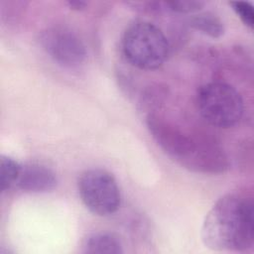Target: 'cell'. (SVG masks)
I'll return each mask as SVG.
<instances>
[{
  "label": "cell",
  "instance_id": "cell-3",
  "mask_svg": "<svg viewBox=\"0 0 254 254\" xmlns=\"http://www.w3.org/2000/svg\"><path fill=\"white\" fill-rule=\"evenodd\" d=\"M169 43L160 28L147 21L131 24L122 39L126 60L134 66L150 70L160 67L169 55Z\"/></svg>",
  "mask_w": 254,
  "mask_h": 254
},
{
  "label": "cell",
  "instance_id": "cell-9",
  "mask_svg": "<svg viewBox=\"0 0 254 254\" xmlns=\"http://www.w3.org/2000/svg\"><path fill=\"white\" fill-rule=\"evenodd\" d=\"M190 26L213 39H218L224 34L222 21L212 13H202L193 16L190 19Z\"/></svg>",
  "mask_w": 254,
  "mask_h": 254
},
{
  "label": "cell",
  "instance_id": "cell-12",
  "mask_svg": "<svg viewBox=\"0 0 254 254\" xmlns=\"http://www.w3.org/2000/svg\"><path fill=\"white\" fill-rule=\"evenodd\" d=\"M230 5L236 15L240 18V20L250 29L253 28L254 23V12L253 6L250 2L245 1H236L230 2Z\"/></svg>",
  "mask_w": 254,
  "mask_h": 254
},
{
  "label": "cell",
  "instance_id": "cell-4",
  "mask_svg": "<svg viewBox=\"0 0 254 254\" xmlns=\"http://www.w3.org/2000/svg\"><path fill=\"white\" fill-rule=\"evenodd\" d=\"M196 106L200 115L218 128L235 126L243 115V100L230 84L212 81L200 86L196 93Z\"/></svg>",
  "mask_w": 254,
  "mask_h": 254
},
{
  "label": "cell",
  "instance_id": "cell-5",
  "mask_svg": "<svg viewBox=\"0 0 254 254\" xmlns=\"http://www.w3.org/2000/svg\"><path fill=\"white\" fill-rule=\"evenodd\" d=\"M77 187L81 201L95 215H111L120 206L121 194L117 182L105 170L84 171L78 179Z\"/></svg>",
  "mask_w": 254,
  "mask_h": 254
},
{
  "label": "cell",
  "instance_id": "cell-2",
  "mask_svg": "<svg viewBox=\"0 0 254 254\" xmlns=\"http://www.w3.org/2000/svg\"><path fill=\"white\" fill-rule=\"evenodd\" d=\"M147 127L162 150L181 166L200 173H220L227 163L213 142L185 131L157 114H149Z\"/></svg>",
  "mask_w": 254,
  "mask_h": 254
},
{
  "label": "cell",
  "instance_id": "cell-6",
  "mask_svg": "<svg viewBox=\"0 0 254 254\" xmlns=\"http://www.w3.org/2000/svg\"><path fill=\"white\" fill-rule=\"evenodd\" d=\"M41 44L46 53L59 64L76 66L86 58V49L80 38L64 27H53L42 33Z\"/></svg>",
  "mask_w": 254,
  "mask_h": 254
},
{
  "label": "cell",
  "instance_id": "cell-11",
  "mask_svg": "<svg viewBox=\"0 0 254 254\" xmlns=\"http://www.w3.org/2000/svg\"><path fill=\"white\" fill-rule=\"evenodd\" d=\"M203 1L195 0H181V1H170L163 2V8L176 13H192L198 11L204 6Z\"/></svg>",
  "mask_w": 254,
  "mask_h": 254
},
{
  "label": "cell",
  "instance_id": "cell-1",
  "mask_svg": "<svg viewBox=\"0 0 254 254\" xmlns=\"http://www.w3.org/2000/svg\"><path fill=\"white\" fill-rule=\"evenodd\" d=\"M200 236L214 251L243 252L254 243V208L250 196L228 193L220 197L204 217Z\"/></svg>",
  "mask_w": 254,
  "mask_h": 254
},
{
  "label": "cell",
  "instance_id": "cell-13",
  "mask_svg": "<svg viewBox=\"0 0 254 254\" xmlns=\"http://www.w3.org/2000/svg\"><path fill=\"white\" fill-rule=\"evenodd\" d=\"M67 5H68V7L70 8V9H72V10H82V9H84L85 7H86V5H87V3L85 2V1H68L67 2Z\"/></svg>",
  "mask_w": 254,
  "mask_h": 254
},
{
  "label": "cell",
  "instance_id": "cell-8",
  "mask_svg": "<svg viewBox=\"0 0 254 254\" xmlns=\"http://www.w3.org/2000/svg\"><path fill=\"white\" fill-rule=\"evenodd\" d=\"M83 252L92 254H119L123 252L121 240L110 232H97L89 235L83 243Z\"/></svg>",
  "mask_w": 254,
  "mask_h": 254
},
{
  "label": "cell",
  "instance_id": "cell-10",
  "mask_svg": "<svg viewBox=\"0 0 254 254\" xmlns=\"http://www.w3.org/2000/svg\"><path fill=\"white\" fill-rule=\"evenodd\" d=\"M21 165L13 158L5 155L0 157V190L5 191L16 185Z\"/></svg>",
  "mask_w": 254,
  "mask_h": 254
},
{
  "label": "cell",
  "instance_id": "cell-7",
  "mask_svg": "<svg viewBox=\"0 0 254 254\" xmlns=\"http://www.w3.org/2000/svg\"><path fill=\"white\" fill-rule=\"evenodd\" d=\"M58 183L56 173L41 163L21 165L16 186L26 192H47L53 190Z\"/></svg>",
  "mask_w": 254,
  "mask_h": 254
}]
</instances>
